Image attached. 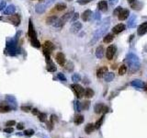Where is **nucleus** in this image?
<instances>
[{"instance_id": "ea45409f", "label": "nucleus", "mask_w": 147, "mask_h": 138, "mask_svg": "<svg viewBox=\"0 0 147 138\" xmlns=\"http://www.w3.org/2000/svg\"><path fill=\"white\" fill-rule=\"evenodd\" d=\"M75 110H76V111H80L82 110L81 109V103L78 101V100L75 101Z\"/></svg>"}, {"instance_id": "ddd939ff", "label": "nucleus", "mask_w": 147, "mask_h": 138, "mask_svg": "<svg viewBox=\"0 0 147 138\" xmlns=\"http://www.w3.org/2000/svg\"><path fill=\"white\" fill-rule=\"evenodd\" d=\"M81 29H82V24L80 22H78V21H76V22H74V24L71 26L70 31L72 33H77Z\"/></svg>"}, {"instance_id": "4468645a", "label": "nucleus", "mask_w": 147, "mask_h": 138, "mask_svg": "<svg viewBox=\"0 0 147 138\" xmlns=\"http://www.w3.org/2000/svg\"><path fill=\"white\" fill-rule=\"evenodd\" d=\"M9 20L11 21L12 23L14 24V26L18 27V25L20 24V18H19V15L18 14H14L9 17Z\"/></svg>"}, {"instance_id": "864d4df0", "label": "nucleus", "mask_w": 147, "mask_h": 138, "mask_svg": "<svg viewBox=\"0 0 147 138\" xmlns=\"http://www.w3.org/2000/svg\"><path fill=\"white\" fill-rule=\"evenodd\" d=\"M94 18H95V19H97V20H99V19H100V14H99V13H98V12L95 13Z\"/></svg>"}, {"instance_id": "1a4fd4ad", "label": "nucleus", "mask_w": 147, "mask_h": 138, "mask_svg": "<svg viewBox=\"0 0 147 138\" xmlns=\"http://www.w3.org/2000/svg\"><path fill=\"white\" fill-rule=\"evenodd\" d=\"M12 110V108L9 106V104L6 101H1L0 102V112L2 113H6V112H9Z\"/></svg>"}, {"instance_id": "7c9ffc66", "label": "nucleus", "mask_w": 147, "mask_h": 138, "mask_svg": "<svg viewBox=\"0 0 147 138\" xmlns=\"http://www.w3.org/2000/svg\"><path fill=\"white\" fill-rule=\"evenodd\" d=\"M113 39H114V37L112 34H107L106 36L103 38V42H105V43H110V42L113 41Z\"/></svg>"}, {"instance_id": "6e6552de", "label": "nucleus", "mask_w": 147, "mask_h": 138, "mask_svg": "<svg viewBox=\"0 0 147 138\" xmlns=\"http://www.w3.org/2000/svg\"><path fill=\"white\" fill-rule=\"evenodd\" d=\"M55 59H56V62H57L58 65H60V66H65L66 59H65V55L63 53H61V52L57 53V54L55 55Z\"/></svg>"}, {"instance_id": "09e8293b", "label": "nucleus", "mask_w": 147, "mask_h": 138, "mask_svg": "<svg viewBox=\"0 0 147 138\" xmlns=\"http://www.w3.org/2000/svg\"><path fill=\"white\" fill-rule=\"evenodd\" d=\"M4 132H6V133H11V132H14V129H13V127H7L6 129H4Z\"/></svg>"}, {"instance_id": "13d9d810", "label": "nucleus", "mask_w": 147, "mask_h": 138, "mask_svg": "<svg viewBox=\"0 0 147 138\" xmlns=\"http://www.w3.org/2000/svg\"><path fill=\"white\" fill-rule=\"evenodd\" d=\"M128 2H129L131 5V4H133V3L135 2V0H128Z\"/></svg>"}, {"instance_id": "58836bf2", "label": "nucleus", "mask_w": 147, "mask_h": 138, "mask_svg": "<svg viewBox=\"0 0 147 138\" xmlns=\"http://www.w3.org/2000/svg\"><path fill=\"white\" fill-rule=\"evenodd\" d=\"M50 121H51L53 124L56 123V122L58 121V117H57L55 114H52V115H51V118H50Z\"/></svg>"}, {"instance_id": "603ef678", "label": "nucleus", "mask_w": 147, "mask_h": 138, "mask_svg": "<svg viewBox=\"0 0 147 138\" xmlns=\"http://www.w3.org/2000/svg\"><path fill=\"white\" fill-rule=\"evenodd\" d=\"M31 112H32V114H33V115H37V116L40 114V111L38 110V109H32Z\"/></svg>"}, {"instance_id": "4d7b16f0", "label": "nucleus", "mask_w": 147, "mask_h": 138, "mask_svg": "<svg viewBox=\"0 0 147 138\" xmlns=\"http://www.w3.org/2000/svg\"><path fill=\"white\" fill-rule=\"evenodd\" d=\"M117 2H118V0H109V3H110L111 5H115Z\"/></svg>"}, {"instance_id": "de8ad7c7", "label": "nucleus", "mask_w": 147, "mask_h": 138, "mask_svg": "<svg viewBox=\"0 0 147 138\" xmlns=\"http://www.w3.org/2000/svg\"><path fill=\"white\" fill-rule=\"evenodd\" d=\"M78 17H79V14H78V13H75V14L73 15V18H71V21H72V22H76L77 19H78Z\"/></svg>"}, {"instance_id": "0eeeda50", "label": "nucleus", "mask_w": 147, "mask_h": 138, "mask_svg": "<svg viewBox=\"0 0 147 138\" xmlns=\"http://www.w3.org/2000/svg\"><path fill=\"white\" fill-rule=\"evenodd\" d=\"M116 46L115 45H110V46H109L108 48H107V51H106V56H107V59L108 60H112L113 59V57H114V54L116 53Z\"/></svg>"}, {"instance_id": "6ab92c4d", "label": "nucleus", "mask_w": 147, "mask_h": 138, "mask_svg": "<svg viewBox=\"0 0 147 138\" xmlns=\"http://www.w3.org/2000/svg\"><path fill=\"white\" fill-rule=\"evenodd\" d=\"M72 16H73V10H72V11H69V12H67V13H65V15H63L62 18H60V20H61V22H62L63 24H65L67 20L70 19Z\"/></svg>"}, {"instance_id": "8fccbe9b", "label": "nucleus", "mask_w": 147, "mask_h": 138, "mask_svg": "<svg viewBox=\"0 0 147 138\" xmlns=\"http://www.w3.org/2000/svg\"><path fill=\"white\" fill-rule=\"evenodd\" d=\"M121 9H122V7H120V6L117 7V8L114 10V12H113V15H115V16H118V15L120 14V12L121 11Z\"/></svg>"}, {"instance_id": "a19ab883", "label": "nucleus", "mask_w": 147, "mask_h": 138, "mask_svg": "<svg viewBox=\"0 0 147 138\" xmlns=\"http://www.w3.org/2000/svg\"><path fill=\"white\" fill-rule=\"evenodd\" d=\"M57 77H58L60 80L64 81V82H66V81H67V79H66V77H65V76L63 74V73H59L58 75H57Z\"/></svg>"}, {"instance_id": "39448f33", "label": "nucleus", "mask_w": 147, "mask_h": 138, "mask_svg": "<svg viewBox=\"0 0 147 138\" xmlns=\"http://www.w3.org/2000/svg\"><path fill=\"white\" fill-rule=\"evenodd\" d=\"M71 88H72V89L74 90V92H75V94H76V96L78 98V99H81L82 97H84V94H85V89H84V88H83L82 86H80V85L78 84H73L71 86Z\"/></svg>"}, {"instance_id": "20e7f679", "label": "nucleus", "mask_w": 147, "mask_h": 138, "mask_svg": "<svg viewBox=\"0 0 147 138\" xmlns=\"http://www.w3.org/2000/svg\"><path fill=\"white\" fill-rule=\"evenodd\" d=\"M126 60L128 62V65H129L130 68H131V71H136L139 68L140 62H139V58H138V56L136 54H128Z\"/></svg>"}, {"instance_id": "9d476101", "label": "nucleus", "mask_w": 147, "mask_h": 138, "mask_svg": "<svg viewBox=\"0 0 147 138\" xmlns=\"http://www.w3.org/2000/svg\"><path fill=\"white\" fill-rule=\"evenodd\" d=\"M42 48H43V50L47 51L49 53H52L55 47H54V44H53L52 42L46 41V42H44V43L42 44Z\"/></svg>"}, {"instance_id": "bb28decb", "label": "nucleus", "mask_w": 147, "mask_h": 138, "mask_svg": "<svg viewBox=\"0 0 147 138\" xmlns=\"http://www.w3.org/2000/svg\"><path fill=\"white\" fill-rule=\"evenodd\" d=\"M74 122L76 124V125H79L84 122V116L83 115H76L75 120H74Z\"/></svg>"}, {"instance_id": "412c9836", "label": "nucleus", "mask_w": 147, "mask_h": 138, "mask_svg": "<svg viewBox=\"0 0 147 138\" xmlns=\"http://www.w3.org/2000/svg\"><path fill=\"white\" fill-rule=\"evenodd\" d=\"M103 55H104V48H103V46H98L96 50V56L98 59H101V58H103Z\"/></svg>"}, {"instance_id": "aec40b11", "label": "nucleus", "mask_w": 147, "mask_h": 138, "mask_svg": "<svg viewBox=\"0 0 147 138\" xmlns=\"http://www.w3.org/2000/svg\"><path fill=\"white\" fill-rule=\"evenodd\" d=\"M91 16H92V11L90 9H87L83 12L81 17H82V19L84 21H87V20H89V18H91Z\"/></svg>"}, {"instance_id": "473e14b6", "label": "nucleus", "mask_w": 147, "mask_h": 138, "mask_svg": "<svg viewBox=\"0 0 147 138\" xmlns=\"http://www.w3.org/2000/svg\"><path fill=\"white\" fill-rule=\"evenodd\" d=\"M47 71H49V72H55L56 71V66H54V64H53V62L48 63Z\"/></svg>"}, {"instance_id": "79ce46f5", "label": "nucleus", "mask_w": 147, "mask_h": 138, "mask_svg": "<svg viewBox=\"0 0 147 138\" xmlns=\"http://www.w3.org/2000/svg\"><path fill=\"white\" fill-rule=\"evenodd\" d=\"M6 100L9 101L10 103H13V104L16 105V99L13 96H6Z\"/></svg>"}, {"instance_id": "9b49d317", "label": "nucleus", "mask_w": 147, "mask_h": 138, "mask_svg": "<svg viewBox=\"0 0 147 138\" xmlns=\"http://www.w3.org/2000/svg\"><path fill=\"white\" fill-rule=\"evenodd\" d=\"M48 5L46 3H40L38 5H36L35 6V11L39 14H41V13H44L46 8H47Z\"/></svg>"}, {"instance_id": "c03bdc74", "label": "nucleus", "mask_w": 147, "mask_h": 138, "mask_svg": "<svg viewBox=\"0 0 147 138\" xmlns=\"http://www.w3.org/2000/svg\"><path fill=\"white\" fill-rule=\"evenodd\" d=\"M20 109H21V110H23L25 112H29V111H30V110H31L30 106H21Z\"/></svg>"}, {"instance_id": "cd10ccee", "label": "nucleus", "mask_w": 147, "mask_h": 138, "mask_svg": "<svg viewBox=\"0 0 147 138\" xmlns=\"http://www.w3.org/2000/svg\"><path fill=\"white\" fill-rule=\"evenodd\" d=\"M58 18L56 16H50V17H48L47 19H46V23L48 25H53L54 24V22L57 20Z\"/></svg>"}, {"instance_id": "393cba45", "label": "nucleus", "mask_w": 147, "mask_h": 138, "mask_svg": "<svg viewBox=\"0 0 147 138\" xmlns=\"http://www.w3.org/2000/svg\"><path fill=\"white\" fill-rule=\"evenodd\" d=\"M94 94H95L94 90L87 88L85 89V94H84V96H86V98H87V99H91V98H93Z\"/></svg>"}, {"instance_id": "a878e982", "label": "nucleus", "mask_w": 147, "mask_h": 138, "mask_svg": "<svg viewBox=\"0 0 147 138\" xmlns=\"http://www.w3.org/2000/svg\"><path fill=\"white\" fill-rule=\"evenodd\" d=\"M16 11V7L13 6V5H10V6H8L7 7H6V9H5V15H10L12 13H14Z\"/></svg>"}, {"instance_id": "e433bc0d", "label": "nucleus", "mask_w": 147, "mask_h": 138, "mask_svg": "<svg viewBox=\"0 0 147 138\" xmlns=\"http://www.w3.org/2000/svg\"><path fill=\"white\" fill-rule=\"evenodd\" d=\"M90 107V101L89 100H86L83 103H81V109L82 110H88Z\"/></svg>"}, {"instance_id": "5701e85b", "label": "nucleus", "mask_w": 147, "mask_h": 138, "mask_svg": "<svg viewBox=\"0 0 147 138\" xmlns=\"http://www.w3.org/2000/svg\"><path fill=\"white\" fill-rule=\"evenodd\" d=\"M136 25V16L135 15H132L131 18H130L129 21H128V27L130 29L131 28H134Z\"/></svg>"}, {"instance_id": "a18cd8bd", "label": "nucleus", "mask_w": 147, "mask_h": 138, "mask_svg": "<svg viewBox=\"0 0 147 138\" xmlns=\"http://www.w3.org/2000/svg\"><path fill=\"white\" fill-rule=\"evenodd\" d=\"M16 124V121L14 120H11V121H7L6 122V125L7 126V127H12L13 125H15Z\"/></svg>"}, {"instance_id": "052dcab7", "label": "nucleus", "mask_w": 147, "mask_h": 138, "mask_svg": "<svg viewBox=\"0 0 147 138\" xmlns=\"http://www.w3.org/2000/svg\"><path fill=\"white\" fill-rule=\"evenodd\" d=\"M66 1H68V2H70V1H72V0H66Z\"/></svg>"}, {"instance_id": "f8f14e48", "label": "nucleus", "mask_w": 147, "mask_h": 138, "mask_svg": "<svg viewBox=\"0 0 147 138\" xmlns=\"http://www.w3.org/2000/svg\"><path fill=\"white\" fill-rule=\"evenodd\" d=\"M147 32V21L145 22H143V23H142L139 27H138V30H137V33H138V35H143V34H145Z\"/></svg>"}, {"instance_id": "dca6fc26", "label": "nucleus", "mask_w": 147, "mask_h": 138, "mask_svg": "<svg viewBox=\"0 0 147 138\" xmlns=\"http://www.w3.org/2000/svg\"><path fill=\"white\" fill-rule=\"evenodd\" d=\"M129 14H130V12L128 9H123V8H122L121 11L120 12V14L118 15L119 19H120V20H125L126 18L129 17Z\"/></svg>"}, {"instance_id": "f257e3e1", "label": "nucleus", "mask_w": 147, "mask_h": 138, "mask_svg": "<svg viewBox=\"0 0 147 138\" xmlns=\"http://www.w3.org/2000/svg\"><path fill=\"white\" fill-rule=\"evenodd\" d=\"M109 18H106V19H105V22L101 25L98 30H96V32L94 33V36H93V39H92V41L90 42L89 44H90V45H93L95 42H98V40L100 37L106 32L107 30L109 29Z\"/></svg>"}, {"instance_id": "c9c22d12", "label": "nucleus", "mask_w": 147, "mask_h": 138, "mask_svg": "<svg viewBox=\"0 0 147 138\" xmlns=\"http://www.w3.org/2000/svg\"><path fill=\"white\" fill-rule=\"evenodd\" d=\"M38 117H39V120L41 122H44V121H46V119H47V114L46 113H43V112H40V114L38 115Z\"/></svg>"}, {"instance_id": "6e6d98bb", "label": "nucleus", "mask_w": 147, "mask_h": 138, "mask_svg": "<svg viewBox=\"0 0 147 138\" xmlns=\"http://www.w3.org/2000/svg\"><path fill=\"white\" fill-rule=\"evenodd\" d=\"M47 125H48V128L50 129V130H53V123L50 121V122H47Z\"/></svg>"}, {"instance_id": "f3484780", "label": "nucleus", "mask_w": 147, "mask_h": 138, "mask_svg": "<svg viewBox=\"0 0 147 138\" xmlns=\"http://www.w3.org/2000/svg\"><path fill=\"white\" fill-rule=\"evenodd\" d=\"M107 73H108V67L107 66H102V67H100L99 69L97 71V77L98 78L103 77Z\"/></svg>"}, {"instance_id": "72a5a7b5", "label": "nucleus", "mask_w": 147, "mask_h": 138, "mask_svg": "<svg viewBox=\"0 0 147 138\" xmlns=\"http://www.w3.org/2000/svg\"><path fill=\"white\" fill-rule=\"evenodd\" d=\"M127 72V66H125V65H121V66H120V68H119V75L120 76H123L125 75Z\"/></svg>"}, {"instance_id": "4c0bfd02", "label": "nucleus", "mask_w": 147, "mask_h": 138, "mask_svg": "<svg viewBox=\"0 0 147 138\" xmlns=\"http://www.w3.org/2000/svg\"><path fill=\"white\" fill-rule=\"evenodd\" d=\"M72 79H73V81L75 83H77V82H79L81 80V77H80L79 74H74L73 77H72Z\"/></svg>"}, {"instance_id": "bf43d9fd", "label": "nucleus", "mask_w": 147, "mask_h": 138, "mask_svg": "<svg viewBox=\"0 0 147 138\" xmlns=\"http://www.w3.org/2000/svg\"><path fill=\"white\" fill-rule=\"evenodd\" d=\"M143 89L145 90V91H147V85H144V86H143Z\"/></svg>"}, {"instance_id": "c85d7f7f", "label": "nucleus", "mask_w": 147, "mask_h": 138, "mask_svg": "<svg viewBox=\"0 0 147 138\" xmlns=\"http://www.w3.org/2000/svg\"><path fill=\"white\" fill-rule=\"evenodd\" d=\"M114 74L113 73H107L106 75L104 76V79L106 82H111L112 80L114 79Z\"/></svg>"}, {"instance_id": "c756f323", "label": "nucleus", "mask_w": 147, "mask_h": 138, "mask_svg": "<svg viewBox=\"0 0 147 138\" xmlns=\"http://www.w3.org/2000/svg\"><path fill=\"white\" fill-rule=\"evenodd\" d=\"M65 8H66V4H65V3H58L55 5V9L57 11H63Z\"/></svg>"}, {"instance_id": "3c124183", "label": "nucleus", "mask_w": 147, "mask_h": 138, "mask_svg": "<svg viewBox=\"0 0 147 138\" xmlns=\"http://www.w3.org/2000/svg\"><path fill=\"white\" fill-rule=\"evenodd\" d=\"M6 2H5V1H1V3H0V11L3 10V9L6 7Z\"/></svg>"}, {"instance_id": "2f4dec72", "label": "nucleus", "mask_w": 147, "mask_h": 138, "mask_svg": "<svg viewBox=\"0 0 147 138\" xmlns=\"http://www.w3.org/2000/svg\"><path fill=\"white\" fill-rule=\"evenodd\" d=\"M65 68L68 71V72H71V71H73L74 70V68H75V66H74V64L72 63V62H67L66 64H65Z\"/></svg>"}, {"instance_id": "f704fd0d", "label": "nucleus", "mask_w": 147, "mask_h": 138, "mask_svg": "<svg viewBox=\"0 0 147 138\" xmlns=\"http://www.w3.org/2000/svg\"><path fill=\"white\" fill-rule=\"evenodd\" d=\"M104 118H105V116H104V114H103V116L100 118L99 120L97 121V122L95 123V128L96 129H99L100 126L102 125V123H103V121H104Z\"/></svg>"}, {"instance_id": "37998d69", "label": "nucleus", "mask_w": 147, "mask_h": 138, "mask_svg": "<svg viewBox=\"0 0 147 138\" xmlns=\"http://www.w3.org/2000/svg\"><path fill=\"white\" fill-rule=\"evenodd\" d=\"M24 134L26 135V136H31V135H33L34 134V131L33 130H26V131H24Z\"/></svg>"}, {"instance_id": "a211bd4d", "label": "nucleus", "mask_w": 147, "mask_h": 138, "mask_svg": "<svg viewBox=\"0 0 147 138\" xmlns=\"http://www.w3.org/2000/svg\"><path fill=\"white\" fill-rule=\"evenodd\" d=\"M98 9H99L100 11L106 12L107 10H108V3H107L105 0H102V1L98 2Z\"/></svg>"}, {"instance_id": "680f3d73", "label": "nucleus", "mask_w": 147, "mask_h": 138, "mask_svg": "<svg viewBox=\"0 0 147 138\" xmlns=\"http://www.w3.org/2000/svg\"><path fill=\"white\" fill-rule=\"evenodd\" d=\"M40 1H41V2H42V1H44V0H40Z\"/></svg>"}, {"instance_id": "f03ea898", "label": "nucleus", "mask_w": 147, "mask_h": 138, "mask_svg": "<svg viewBox=\"0 0 147 138\" xmlns=\"http://www.w3.org/2000/svg\"><path fill=\"white\" fill-rule=\"evenodd\" d=\"M28 36L30 39V42L31 45L35 48H41V43L37 39V35H36V31L34 29V26L32 24V20L29 19V30H28Z\"/></svg>"}, {"instance_id": "2eb2a0df", "label": "nucleus", "mask_w": 147, "mask_h": 138, "mask_svg": "<svg viewBox=\"0 0 147 138\" xmlns=\"http://www.w3.org/2000/svg\"><path fill=\"white\" fill-rule=\"evenodd\" d=\"M124 30H125V25L122 24V23H120V24L116 25L115 27H113L112 32H113L114 34H119V33L122 32Z\"/></svg>"}, {"instance_id": "4be33fe9", "label": "nucleus", "mask_w": 147, "mask_h": 138, "mask_svg": "<svg viewBox=\"0 0 147 138\" xmlns=\"http://www.w3.org/2000/svg\"><path fill=\"white\" fill-rule=\"evenodd\" d=\"M131 85L132 87H136V88H142L143 86H144V83H143L142 80H138V79H136V80L131 81Z\"/></svg>"}, {"instance_id": "5fc2aeb1", "label": "nucleus", "mask_w": 147, "mask_h": 138, "mask_svg": "<svg viewBox=\"0 0 147 138\" xmlns=\"http://www.w3.org/2000/svg\"><path fill=\"white\" fill-rule=\"evenodd\" d=\"M17 129H18V130H23L24 125L23 124H19V123H18V125H17Z\"/></svg>"}, {"instance_id": "49530a36", "label": "nucleus", "mask_w": 147, "mask_h": 138, "mask_svg": "<svg viewBox=\"0 0 147 138\" xmlns=\"http://www.w3.org/2000/svg\"><path fill=\"white\" fill-rule=\"evenodd\" d=\"M92 0H77V3L80 4V5H86V4H88Z\"/></svg>"}, {"instance_id": "b1692460", "label": "nucleus", "mask_w": 147, "mask_h": 138, "mask_svg": "<svg viewBox=\"0 0 147 138\" xmlns=\"http://www.w3.org/2000/svg\"><path fill=\"white\" fill-rule=\"evenodd\" d=\"M95 129V124L94 123H88V124H87L86 125V127H85V132H87V134H90L91 132L94 131Z\"/></svg>"}, {"instance_id": "7ed1b4c3", "label": "nucleus", "mask_w": 147, "mask_h": 138, "mask_svg": "<svg viewBox=\"0 0 147 138\" xmlns=\"http://www.w3.org/2000/svg\"><path fill=\"white\" fill-rule=\"evenodd\" d=\"M18 44V36H16V38H13L10 40H7L6 42V51L8 52L9 55H16L18 54V49L17 47Z\"/></svg>"}, {"instance_id": "423d86ee", "label": "nucleus", "mask_w": 147, "mask_h": 138, "mask_svg": "<svg viewBox=\"0 0 147 138\" xmlns=\"http://www.w3.org/2000/svg\"><path fill=\"white\" fill-rule=\"evenodd\" d=\"M94 110L97 114H100V113L106 114L107 112H109V107L105 106V105L102 104V103H98V104L95 105Z\"/></svg>"}]
</instances>
